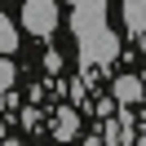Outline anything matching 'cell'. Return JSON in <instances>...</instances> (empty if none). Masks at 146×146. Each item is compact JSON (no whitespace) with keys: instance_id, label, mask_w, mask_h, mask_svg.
<instances>
[{"instance_id":"6da1fadb","label":"cell","mask_w":146,"mask_h":146,"mask_svg":"<svg viewBox=\"0 0 146 146\" xmlns=\"http://www.w3.org/2000/svg\"><path fill=\"white\" fill-rule=\"evenodd\" d=\"M22 27H27L31 36H49V31L58 27V5L53 0H27V5H22Z\"/></svg>"},{"instance_id":"7a4b0ae2","label":"cell","mask_w":146,"mask_h":146,"mask_svg":"<svg viewBox=\"0 0 146 146\" xmlns=\"http://www.w3.org/2000/svg\"><path fill=\"white\" fill-rule=\"evenodd\" d=\"M111 98H115L119 106H137V102H146V89H142V80H137V75H115Z\"/></svg>"},{"instance_id":"3957f363","label":"cell","mask_w":146,"mask_h":146,"mask_svg":"<svg viewBox=\"0 0 146 146\" xmlns=\"http://www.w3.org/2000/svg\"><path fill=\"white\" fill-rule=\"evenodd\" d=\"M53 137H62V142H75V137H80V115H75L71 106L58 111V119H53Z\"/></svg>"},{"instance_id":"277c9868","label":"cell","mask_w":146,"mask_h":146,"mask_svg":"<svg viewBox=\"0 0 146 146\" xmlns=\"http://www.w3.org/2000/svg\"><path fill=\"white\" fill-rule=\"evenodd\" d=\"M124 22H128V31L146 36V0H124Z\"/></svg>"},{"instance_id":"5b68a950","label":"cell","mask_w":146,"mask_h":146,"mask_svg":"<svg viewBox=\"0 0 146 146\" xmlns=\"http://www.w3.org/2000/svg\"><path fill=\"white\" fill-rule=\"evenodd\" d=\"M18 49V31H13V22L0 13V53H13Z\"/></svg>"},{"instance_id":"8992f818","label":"cell","mask_w":146,"mask_h":146,"mask_svg":"<svg viewBox=\"0 0 146 146\" xmlns=\"http://www.w3.org/2000/svg\"><path fill=\"white\" fill-rule=\"evenodd\" d=\"M13 80H18V71H13L9 53H0V93H9V89H13Z\"/></svg>"},{"instance_id":"52a82bcc","label":"cell","mask_w":146,"mask_h":146,"mask_svg":"<svg viewBox=\"0 0 146 146\" xmlns=\"http://www.w3.org/2000/svg\"><path fill=\"white\" fill-rule=\"evenodd\" d=\"M75 5H80V0H75Z\"/></svg>"}]
</instances>
